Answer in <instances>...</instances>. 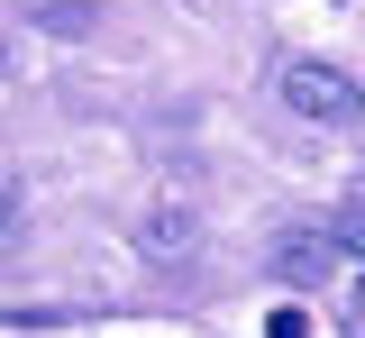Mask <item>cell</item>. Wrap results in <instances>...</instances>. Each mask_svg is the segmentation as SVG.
Listing matches in <instances>:
<instances>
[{"label":"cell","instance_id":"cell-1","mask_svg":"<svg viewBox=\"0 0 365 338\" xmlns=\"http://www.w3.org/2000/svg\"><path fill=\"white\" fill-rule=\"evenodd\" d=\"M283 110L311 119V128H356L365 119V83L338 73V64H319V55H302V64H283Z\"/></svg>","mask_w":365,"mask_h":338},{"label":"cell","instance_id":"cell-2","mask_svg":"<svg viewBox=\"0 0 365 338\" xmlns=\"http://www.w3.org/2000/svg\"><path fill=\"white\" fill-rule=\"evenodd\" d=\"M329 265H338V238H311V229L274 238V275H283L292 292H319V284H329Z\"/></svg>","mask_w":365,"mask_h":338},{"label":"cell","instance_id":"cell-3","mask_svg":"<svg viewBox=\"0 0 365 338\" xmlns=\"http://www.w3.org/2000/svg\"><path fill=\"white\" fill-rule=\"evenodd\" d=\"M146 247H155V256H192V247H201V210L155 201V210H146Z\"/></svg>","mask_w":365,"mask_h":338},{"label":"cell","instance_id":"cell-4","mask_svg":"<svg viewBox=\"0 0 365 338\" xmlns=\"http://www.w3.org/2000/svg\"><path fill=\"white\" fill-rule=\"evenodd\" d=\"M329 238H338V256H365V201L329 210Z\"/></svg>","mask_w":365,"mask_h":338},{"label":"cell","instance_id":"cell-5","mask_svg":"<svg viewBox=\"0 0 365 338\" xmlns=\"http://www.w3.org/2000/svg\"><path fill=\"white\" fill-rule=\"evenodd\" d=\"M37 28H55V37H91L101 9H73V0H64V9H37Z\"/></svg>","mask_w":365,"mask_h":338},{"label":"cell","instance_id":"cell-6","mask_svg":"<svg viewBox=\"0 0 365 338\" xmlns=\"http://www.w3.org/2000/svg\"><path fill=\"white\" fill-rule=\"evenodd\" d=\"M265 338H311V320H302V311H274V320H265Z\"/></svg>","mask_w":365,"mask_h":338},{"label":"cell","instance_id":"cell-7","mask_svg":"<svg viewBox=\"0 0 365 338\" xmlns=\"http://www.w3.org/2000/svg\"><path fill=\"white\" fill-rule=\"evenodd\" d=\"M347 338H365V311H347Z\"/></svg>","mask_w":365,"mask_h":338},{"label":"cell","instance_id":"cell-8","mask_svg":"<svg viewBox=\"0 0 365 338\" xmlns=\"http://www.w3.org/2000/svg\"><path fill=\"white\" fill-rule=\"evenodd\" d=\"M347 311H365V275H356V292H347Z\"/></svg>","mask_w":365,"mask_h":338}]
</instances>
